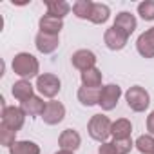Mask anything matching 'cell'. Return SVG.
<instances>
[{
  "instance_id": "cell-1",
  "label": "cell",
  "mask_w": 154,
  "mask_h": 154,
  "mask_svg": "<svg viewBox=\"0 0 154 154\" xmlns=\"http://www.w3.org/2000/svg\"><path fill=\"white\" fill-rule=\"evenodd\" d=\"M11 69L17 76H20V80H31L38 78L40 72V63L31 53H18L13 56Z\"/></svg>"
},
{
  "instance_id": "cell-2",
  "label": "cell",
  "mask_w": 154,
  "mask_h": 154,
  "mask_svg": "<svg viewBox=\"0 0 154 154\" xmlns=\"http://www.w3.org/2000/svg\"><path fill=\"white\" fill-rule=\"evenodd\" d=\"M111 129H112V122L109 116L105 114H93L89 123H87V132L94 141L105 143L107 138L111 136Z\"/></svg>"
},
{
  "instance_id": "cell-3",
  "label": "cell",
  "mask_w": 154,
  "mask_h": 154,
  "mask_svg": "<svg viewBox=\"0 0 154 154\" xmlns=\"http://www.w3.org/2000/svg\"><path fill=\"white\" fill-rule=\"evenodd\" d=\"M125 102L131 111L134 112H145L150 105V94L141 85H132L125 93Z\"/></svg>"
},
{
  "instance_id": "cell-4",
  "label": "cell",
  "mask_w": 154,
  "mask_h": 154,
  "mask_svg": "<svg viewBox=\"0 0 154 154\" xmlns=\"http://www.w3.org/2000/svg\"><path fill=\"white\" fill-rule=\"evenodd\" d=\"M35 89H36L44 98H51V100H53V98L60 93L62 82H60V78H58L56 74H53V72H44V74H40L38 78H36Z\"/></svg>"
},
{
  "instance_id": "cell-5",
  "label": "cell",
  "mask_w": 154,
  "mask_h": 154,
  "mask_svg": "<svg viewBox=\"0 0 154 154\" xmlns=\"http://www.w3.org/2000/svg\"><path fill=\"white\" fill-rule=\"evenodd\" d=\"M26 112L22 111V107L17 105H8L6 109H2V125H6L8 129L18 132L24 123H26Z\"/></svg>"
},
{
  "instance_id": "cell-6",
  "label": "cell",
  "mask_w": 154,
  "mask_h": 154,
  "mask_svg": "<svg viewBox=\"0 0 154 154\" xmlns=\"http://www.w3.org/2000/svg\"><path fill=\"white\" fill-rule=\"evenodd\" d=\"M120 98H122V87L118 84H107L102 87L98 105L102 107V111H112V109H116Z\"/></svg>"
},
{
  "instance_id": "cell-7",
  "label": "cell",
  "mask_w": 154,
  "mask_h": 154,
  "mask_svg": "<svg viewBox=\"0 0 154 154\" xmlns=\"http://www.w3.org/2000/svg\"><path fill=\"white\" fill-rule=\"evenodd\" d=\"M103 42H105L107 49H111V51H122V49L127 45L129 36H127L122 29L111 26V27L105 29V33H103Z\"/></svg>"
},
{
  "instance_id": "cell-8",
  "label": "cell",
  "mask_w": 154,
  "mask_h": 154,
  "mask_svg": "<svg viewBox=\"0 0 154 154\" xmlns=\"http://www.w3.org/2000/svg\"><path fill=\"white\" fill-rule=\"evenodd\" d=\"M96 54L89 49H78V51H74L72 56H71V63L72 67H76L80 72L87 71V69H93L96 67Z\"/></svg>"
},
{
  "instance_id": "cell-9",
  "label": "cell",
  "mask_w": 154,
  "mask_h": 154,
  "mask_svg": "<svg viewBox=\"0 0 154 154\" xmlns=\"http://www.w3.org/2000/svg\"><path fill=\"white\" fill-rule=\"evenodd\" d=\"M63 118H65V107H63V103L56 102V100L47 102V105L44 109V114H42L44 123H47V125H58Z\"/></svg>"
},
{
  "instance_id": "cell-10",
  "label": "cell",
  "mask_w": 154,
  "mask_h": 154,
  "mask_svg": "<svg viewBox=\"0 0 154 154\" xmlns=\"http://www.w3.org/2000/svg\"><path fill=\"white\" fill-rule=\"evenodd\" d=\"M136 49L143 58H154V26L138 36Z\"/></svg>"
},
{
  "instance_id": "cell-11",
  "label": "cell",
  "mask_w": 154,
  "mask_h": 154,
  "mask_svg": "<svg viewBox=\"0 0 154 154\" xmlns=\"http://www.w3.org/2000/svg\"><path fill=\"white\" fill-rule=\"evenodd\" d=\"M35 45L36 49L42 53V54H51L58 49L60 45V36H54V35H47V33H40L35 36Z\"/></svg>"
},
{
  "instance_id": "cell-12",
  "label": "cell",
  "mask_w": 154,
  "mask_h": 154,
  "mask_svg": "<svg viewBox=\"0 0 154 154\" xmlns=\"http://www.w3.org/2000/svg\"><path fill=\"white\" fill-rule=\"evenodd\" d=\"M58 145L63 150H72L74 152V150H78L80 145H82V136L78 134V131H74V129H65L58 136Z\"/></svg>"
},
{
  "instance_id": "cell-13",
  "label": "cell",
  "mask_w": 154,
  "mask_h": 154,
  "mask_svg": "<svg viewBox=\"0 0 154 154\" xmlns=\"http://www.w3.org/2000/svg\"><path fill=\"white\" fill-rule=\"evenodd\" d=\"M112 26L118 27V29H122L127 36H131V35L134 33L136 26H138V20H136V17H134L132 13H129V11H122V13L116 15Z\"/></svg>"
},
{
  "instance_id": "cell-14",
  "label": "cell",
  "mask_w": 154,
  "mask_h": 154,
  "mask_svg": "<svg viewBox=\"0 0 154 154\" xmlns=\"http://www.w3.org/2000/svg\"><path fill=\"white\" fill-rule=\"evenodd\" d=\"M38 27H40V33H47V35L60 36V31L63 29V20L54 18V17H51V15L45 13V15L38 20Z\"/></svg>"
},
{
  "instance_id": "cell-15",
  "label": "cell",
  "mask_w": 154,
  "mask_h": 154,
  "mask_svg": "<svg viewBox=\"0 0 154 154\" xmlns=\"http://www.w3.org/2000/svg\"><path fill=\"white\" fill-rule=\"evenodd\" d=\"M100 93H102V87L96 89V87H80L76 96H78V102L85 107H93V105H98L100 103Z\"/></svg>"
},
{
  "instance_id": "cell-16",
  "label": "cell",
  "mask_w": 154,
  "mask_h": 154,
  "mask_svg": "<svg viewBox=\"0 0 154 154\" xmlns=\"http://www.w3.org/2000/svg\"><path fill=\"white\" fill-rule=\"evenodd\" d=\"M11 94L22 103V102H26V100L35 96V87L31 85L29 80H18V82H15L11 85Z\"/></svg>"
},
{
  "instance_id": "cell-17",
  "label": "cell",
  "mask_w": 154,
  "mask_h": 154,
  "mask_svg": "<svg viewBox=\"0 0 154 154\" xmlns=\"http://www.w3.org/2000/svg\"><path fill=\"white\" fill-rule=\"evenodd\" d=\"M131 134H132V123L127 118H118L116 122H112V129H111L112 140H125L131 138Z\"/></svg>"
},
{
  "instance_id": "cell-18",
  "label": "cell",
  "mask_w": 154,
  "mask_h": 154,
  "mask_svg": "<svg viewBox=\"0 0 154 154\" xmlns=\"http://www.w3.org/2000/svg\"><path fill=\"white\" fill-rule=\"evenodd\" d=\"M45 105H47V102H44L40 96H33V98H29V100H26V102L20 103L22 111H24L27 116H42Z\"/></svg>"
},
{
  "instance_id": "cell-19",
  "label": "cell",
  "mask_w": 154,
  "mask_h": 154,
  "mask_svg": "<svg viewBox=\"0 0 154 154\" xmlns=\"http://www.w3.org/2000/svg\"><path fill=\"white\" fill-rule=\"evenodd\" d=\"M80 80H82L84 87H96V89H100L103 74H102V71L98 67H93V69H87V71H84L80 74Z\"/></svg>"
},
{
  "instance_id": "cell-20",
  "label": "cell",
  "mask_w": 154,
  "mask_h": 154,
  "mask_svg": "<svg viewBox=\"0 0 154 154\" xmlns=\"http://www.w3.org/2000/svg\"><path fill=\"white\" fill-rule=\"evenodd\" d=\"M45 6H47V15H51L54 18H60V20H63L69 15V11L72 9L63 0H47Z\"/></svg>"
},
{
  "instance_id": "cell-21",
  "label": "cell",
  "mask_w": 154,
  "mask_h": 154,
  "mask_svg": "<svg viewBox=\"0 0 154 154\" xmlns=\"http://www.w3.org/2000/svg\"><path fill=\"white\" fill-rule=\"evenodd\" d=\"M93 8H94V2H91V0H76L72 4V15L80 20H91Z\"/></svg>"
},
{
  "instance_id": "cell-22",
  "label": "cell",
  "mask_w": 154,
  "mask_h": 154,
  "mask_svg": "<svg viewBox=\"0 0 154 154\" xmlns=\"http://www.w3.org/2000/svg\"><path fill=\"white\" fill-rule=\"evenodd\" d=\"M9 154H40V145L31 140H18L9 149Z\"/></svg>"
},
{
  "instance_id": "cell-23",
  "label": "cell",
  "mask_w": 154,
  "mask_h": 154,
  "mask_svg": "<svg viewBox=\"0 0 154 154\" xmlns=\"http://www.w3.org/2000/svg\"><path fill=\"white\" fill-rule=\"evenodd\" d=\"M111 17V9L107 4H102V2H94V8H93V15H91V20L93 24H105Z\"/></svg>"
},
{
  "instance_id": "cell-24",
  "label": "cell",
  "mask_w": 154,
  "mask_h": 154,
  "mask_svg": "<svg viewBox=\"0 0 154 154\" xmlns=\"http://www.w3.org/2000/svg\"><path fill=\"white\" fill-rule=\"evenodd\" d=\"M134 147L141 154H154V136L152 134H141L136 138Z\"/></svg>"
},
{
  "instance_id": "cell-25",
  "label": "cell",
  "mask_w": 154,
  "mask_h": 154,
  "mask_svg": "<svg viewBox=\"0 0 154 154\" xmlns=\"http://www.w3.org/2000/svg\"><path fill=\"white\" fill-rule=\"evenodd\" d=\"M138 15L147 20V22H152L154 20V0H143V2L138 4Z\"/></svg>"
},
{
  "instance_id": "cell-26",
  "label": "cell",
  "mask_w": 154,
  "mask_h": 154,
  "mask_svg": "<svg viewBox=\"0 0 154 154\" xmlns=\"http://www.w3.org/2000/svg\"><path fill=\"white\" fill-rule=\"evenodd\" d=\"M17 141L18 140H17V132L15 131L8 129L6 125H0V143H2L4 147H8V149H11Z\"/></svg>"
},
{
  "instance_id": "cell-27",
  "label": "cell",
  "mask_w": 154,
  "mask_h": 154,
  "mask_svg": "<svg viewBox=\"0 0 154 154\" xmlns=\"http://www.w3.org/2000/svg\"><path fill=\"white\" fill-rule=\"evenodd\" d=\"M112 145L116 149L118 154H129L134 147V141L132 138H125V140H112Z\"/></svg>"
},
{
  "instance_id": "cell-28",
  "label": "cell",
  "mask_w": 154,
  "mask_h": 154,
  "mask_svg": "<svg viewBox=\"0 0 154 154\" xmlns=\"http://www.w3.org/2000/svg\"><path fill=\"white\" fill-rule=\"evenodd\" d=\"M98 154H118L112 141H105V143H100L98 145Z\"/></svg>"
},
{
  "instance_id": "cell-29",
  "label": "cell",
  "mask_w": 154,
  "mask_h": 154,
  "mask_svg": "<svg viewBox=\"0 0 154 154\" xmlns=\"http://www.w3.org/2000/svg\"><path fill=\"white\" fill-rule=\"evenodd\" d=\"M147 131H149V134L154 136V111L147 116Z\"/></svg>"
},
{
  "instance_id": "cell-30",
  "label": "cell",
  "mask_w": 154,
  "mask_h": 154,
  "mask_svg": "<svg viewBox=\"0 0 154 154\" xmlns=\"http://www.w3.org/2000/svg\"><path fill=\"white\" fill-rule=\"evenodd\" d=\"M54 154H74L72 150H63V149H60L58 152H54Z\"/></svg>"
}]
</instances>
